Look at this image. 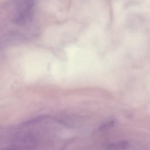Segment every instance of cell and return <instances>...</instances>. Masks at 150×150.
Returning a JSON list of instances; mask_svg holds the SVG:
<instances>
[{
	"label": "cell",
	"instance_id": "cell-1",
	"mask_svg": "<svg viewBox=\"0 0 150 150\" xmlns=\"http://www.w3.org/2000/svg\"><path fill=\"white\" fill-rule=\"evenodd\" d=\"M129 144L126 141H120L110 144L108 147V150H124L128 147Z\"/></svg>",
	"mask_w": 150,
	"mask_h": 150
},
{
	"label": "cell",
	"instance_id": "cell-2",
	"mask_svg": "<svg viewBox=\"0 0 150 150\" xmlns=\"http://www.w3.org/2000/svg\"><path fill=\"white\" fill-rule=\"evenodd\" d=\"M115 122L114 120H110L104 123L101 127L100 129L103 131H105L111 129L115 126Z\"/></svg>",
	"mask_w": 150,
	"mask_h": 150
}]
</instances>
